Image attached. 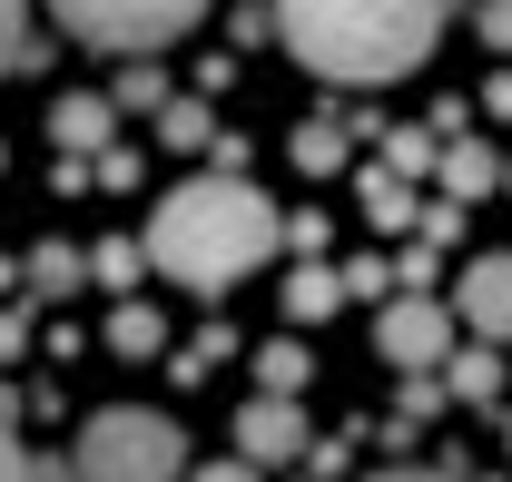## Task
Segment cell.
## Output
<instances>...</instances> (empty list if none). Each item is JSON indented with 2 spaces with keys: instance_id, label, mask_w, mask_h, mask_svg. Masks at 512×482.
Instances as JSON below:
<instances>
[{
  "instance_id": "obj_1",
  "label": "cell",
  "mask_w": 512,
  "mask_h": 482,
  "mask_svg": "<svg viewBox=\"0 0 512 482\" xmlns=\"http://www.w3.org/2000/svg\"><path fill=\"white\" fill-rule=\"evenodd\" d=\"M444 10L453 0H276V40L335 89H384L434 60Z\"/></svg>"
},
{
  "instance_id": "obj_2",
  "label": "cell",
  "mask_w": 512,
  "mask_h": 482,
  "mask_svg": "<svg viewBox=\"0 0 512 482\" xmlns=\"http://www.w3.org/2000/svg\"><path fill=\"white\" fill-rule=\"evenodd\" d=\"M276 246H286V217H276L266 187H247V168H217V178L168 187L158 217H148V266L178 276V286H237Z\"/></svg>"
},
{
  "instance_id": "obj_3",
  "label": "cell",
  "mask_w": 512,
  "mask_h": 482,
  "mask_svg": "<svg viewBox=\"0 0 512 482\" xmlns=\"http://www.w3.org/2000/svg\"><path fill=\"white\" fill-rule=\"evenodd\" d=\"M178 473H188V433L158 404H109L69 443V482H178Z\"/></svg>"
},
{
  "instance_id": "obj_4",
  "label": "cell",
  "mask_w": 512,
  "mask_h": 482,
  "mask_svg": "<svg viewBox=\"0 0 512 482\" xmlns=\"http://www.w3.org/2000/svg\"><path fill=\"white\" fill-rule=\"evenodd\" d=\"M50 20L99 40V50H158V40L207 20V0H50Z\"/></svg>"
},
{
  "instance_id": "obj_5",
  "label": "cell",
  "mask_w": 512,
  "mask_h": 482,
  "mask_svg": "<svg viewBox=\"0 0 512 482\" xmlns=\"http://www.w3.org/2000/svg\"><path fill=\"white\" fill-rule=\"evenodd\" d=\"M375 355L394 364V374H434V364L453 355V305L444 296H394L375 315Z\"/></svg>"
},
{
  "instance_id": "obj_6",
  "label": "cell",
  "mask_w": 512,
  "mask_h": 482,
  "mask_svg": "<svg viewBox=\"0 0 512 482\" xmlns=\"http://www.w3.org/2000/svg\"><path fill=\"white\" fill-rule=\"evenodd\" d=\"M306 414H296V394H256L247 414H237V453H247L256 473H276V463H306Z\"/></svg>"
},
{
  "instance_id": "obj_7",
  "label": "cell",
  "mask_w": 512,
  "mask_h": 482,
  "mask_svg": "<svg viewBox=\"0 0 512 482\" xmlns=\"http://www.w3.org/2000/svg\"><path fill=\"white\" fill-rule=\"evenodd\" d=\"M453 325H473L483 345H503V335H512V256H473V266H463V286H453Z\"/></svg>"
},
{
  "instance_id": "obj_8",
  "label": "cell",
  "mask_w": 512,
  "mask_h": 482,
  "mask_svg": "<svg viewBox=\"0 0 512 482\" xmlns=\"http://www.w3.org/2000/svg\"><path fill=\"white\" fill-rule=\"evenodd\" d=\"M50 138H60V158H99V148L119 138V99H99V89H60V99H50Z\"/></svg>"
},
{
  "instance_id": "obj_9",
  "label": "cell",
  "mask_w": 512,
  "mask_h": 482,
  "mask_svg": "<svg viewBox=\"0 0 512 482\" xmlns=\"http://www.w3.org/2000/svg\"><path fill=\"white\" fill-rule=\"evenodd\" d=\"M434 178H444V197H463V207H473V197H493V187H503V158H493L483 138H444Z\"/></svg>"
},
{
  "instance_id": "obj_10",
  "label": "cell",
  "mask_w": 512,
  "mask_h": 482,
  "mask_svg": "<svg viewBox=\"0 0 512 482\" xmlns=\"http://www.w3.org/2000/svg\"><path fill=\"white\" fill-rule=\"evenodd\" d=\"M286 325H296V335H306V325H325V315H335V305H345V276H335V266H325V256H306V266H296V276H286Z\"/></svg>"
},
{
  "instance_id": "obj_11",
  "label": "cell",
  "mask_w": 512,
  "mask_h": 482,
  "mask_svg": "<svg viewBox=\"0 0 512 482\" xmlns=\"http://www.w3.org/2000/svg\"><path fill=\"white\" fill-rule=\"evenodd\" d=\"M365 227H375V237H404V227H424V207H414V178H394V168H365Z\"/></svg>"
},
{
  "instance_id": "obj_12",
  "label": "cell",
  "mask_w": 512,
  "mask_h": 482,
  "mask_svg": "<svg viewBox=\"0 0 512 482\" xmlns=\"http://www.w3.org/2000/svg\"><path fill=\"white\" fill-rule=\"evenodd\" d=\"M158 345H168V325H158V305H148V296H119V315H109V355L148 364Z\"/></svg>"
},
{
  "instance_id": "obj_13",
  "label": "cell",
  "mask_w": 512,
  "mask_h": 482,
  "mask_svg": "<svg viewBox=\"0 0 512 482\" xmlns=\"http://www.w3.org/2000/svg\"><path fill=\"white\" fill-rule=\"evenodd\" d=\"M286 158H296L306 178H335V168H345V128L335 119H296L286 128Z\"/></svg>"
},
{
  "instance_id": "obj_14",
  "label": "cell",
  "mask_w": 512,
  "mask_h": 482,
  "mask_svg": "<svg viewBox=\"0 0 512 482\" xmlns=\"http://www.w3.org/2000/svg\"><path fill=\"white\" fill-rule=\"evenodd\" d=\"M434 374H444V394H453V404H493V394H503V364L483 355V345H473V355H444Z\"/></svg>"
},
{
  "instance_id": "obj_15",
  "label": "cell",
  "mask_w": 512,
  "mask_h": 482,
  "mask_svg": "<svg viewBox=\"0 0 512 482\" xmlns=\"http://www.w3.org/2000/svg\"><path fill=\"white\" fill-rule=\"evenodd\" d=\"M20 286H30V305H50V296H79V246H40V256L20 266Z\"/></svg>"
},
{
  "instance_id": "obj_16",
  "label": "cell",
  "mask_w": 512,
  "mask_h": 482,
  "mask_svg": "<svg viewBox=\"0 0 512 482\" xmlns=\"http://www.w3.org/2000/svg\"><path fill=\"white\" fill-rule=\"evenodd\" d=\"M89 276L109 286V296H138V276H148V237H109L89 256Z\"/></svg>"
},
{
  "instance_id": "obj_17",
  "label": "cell",
  "mask_w": 512,
  "mask_h": 482,
  "mask_svg": "<svg viewBox=\"0 0 512 482\" xmlns=\"http://www.w3.org/2000/svg\"><path fill=\"white\" fill-rule=\"evenodd\" d=\"M434 158H444V128H434V119H424V128H384V168H394V178H424Z\"/></svg>"
},
{
  "instance_id": "obj_18",
  "label": "cell",
  "mask_w": 512,
  "mask_h": 482,
  "mask_svg": "<svg viewBox=\"0 0 512 482\" xmlns=\"http://www.w3.org/2000/svg\"><path fill=\"white\" fill-rule=\"evenodd\" d=\"M158 148H217L207 99H168V109H158Z\"/></svg>"
},
{
  "instance_id": "obj_19",
  "label": "cell",
  "mask_w": 512,
  "mask_h": 482,
  "mask_svg": "<svg viewBox=\"0 0 512 482\" xmlns=\"http://www.w3.org/2000/svg\"><path fill=\"white\" fill-rule=\"evenodd\" d=\"M256 384H266V394H296V384H306V345H296V335H276V345L256 355Z\"/></svg>"
},
{
  "instance_id": "obj_20",
  "label": "cell",
  "mask_w": 512,
  "mask_h": 482,
  "mask_svg": "<svg viewBox=\"0 0 512 482\" xmlns=\"http://www.w3.org/2000/svg\"><path fill=\"white\" fill-rule=\"evenodd\" d=\"M119 109H168V69H158V60H128L119 69Z\"/></svg>"
},
{
  "instance_id": "obj_21",
  "label": "cell",
  "mask_w": 512,
  "mask_h": 482,
  "mask_svg": "<svg viewBox=\"0 0 512 482\" xmlns=\"http://www.w3.org/2000/svg\"><path fill=\"white\" fill-rule=\"evenodd\" d=\"M227 355H237V335H227V325H207V335H197L188 355H178V384H207V374H217Z\"/></svg>"
},
{
  "instance_id": "obj_22",
  "label": "cell",
  "mask_w": 512,
  "mask_h": 482,
  "mask_svg": "<svg viewBox=\"0 0 512 482\" xmlns=\"http://www.w3.org/2000/svg\"><path fill=\"white\" fill-rule=\"evenodd\" d=\"M345 276V296H384L394 286V256H355V266H335Z\"/></svg>"
},
{
  "instance_id": "obj_23",
  "label": "cell",
  "mask_w": 512,
  "mask_h": 482,
  "mask_svg": "<svg viewBox=\"0 0 512 482\" xmlns=\"http://www.w3.org/2000/svg\"><path fill=\"white\" fill-rule=\"evenodd\" d=\"M434 256H444V246H434V237H414V246H404V256H394V276H404V286L424 296V286H434Z\"/></svg>"
},
{
  "instance_id": "obj_24",
  "label": "cell",
  "mask_w": 512,
  "mask_h": 482,
  "mask_svg": "<svg viewBox=\"0 0 512 482\" xmlns=\"http://www.w3.org/2000/svg\"><path fill=\"white\" fill-rule=\"evenodd\" d=\"M89 178H99V187H138V148H99Z\"/></svg>"
},
{
  "instance_id": "obj_25",
  "label": "cell",
  "mask_w": 512,
  "mask_h": 482,
  "mask_svg": "<svg viewBox=\"0 0 512 482\" xmlns=\"http://www.w3.org/2000/svg\"><path fill=\"white\" fill-rule=\"evenodd\" d=\"M473 30H483L493 50H512V0H473Z\"/></svg>"
},
{
  "instance_id": "obj_26",
  "label": "cell",
  "mask_w": 512,
  "mask_h": 482,
  "mask_svg": "<svg viewBox=\"0 0 512 482\" xmlns=\"http://www.w3.org/2000/svg\"><path fill=\"white\" fill-rule=\"evenodd\" d=\"M30 355V315H20V305H0V364H20Z\"/></svg>"
},
{
  "instance_id": "obj_27",
  "label": "cell",
  "mask_w": 512,
  "mask_h": 482,
  "mask_svg": "<svg viewBox=\"0 0 512 482\" xmlns=\"http://www.w3.org/2000/svg\"><path fill=\"white\" fill-rule=\"evenodd\" d=\"M20 20H30V0H0V69H20Z\"/></svg>"
},
{
  "instance_id": "obj_28",
  "label": "cell",
  "mask_w": 512,
  "mask_h": 482,
  "mask_svg": "<svg viewBox=\"0 0 512 482\" xmlns=\"http://www.w3.org/2000/svg\"><path fill=\"white\" fill-rule=\"evenodd\" d=\"M178 482H266V473H256L247 453H237V463H207V473H178Z\"/></svg>"
},
{
  "instance_id": "obj_29",
  "label": "cell",
  "mask_w": 512,
  "mask_h": 482,
  "mask_svg": "<svg viewBox=\"0 0 512 482\" xmlns=\"http://www.w3.org/2000/svg\"><path fill=\"white\" fill-rule=\"evenodd\" d=\"M0 482H30V453L10 443V423H0Z\"/></svg>"
},
{
  "instance_id": "obj_30",
  "label": "cell",
  "mask_w": 512,
  "mask_h": 482,
  "mask_svg": "<svg viewBox=\"0 0 512 482\" xmlns=\"http://www.w3.org/2000/svg\"><path fill=\"white\" fill-rule=\"evenodd\" d=\"M483 109H493V119H512V69L493 79V89H483Z\"/></svg>"
},
{
  "instance_id": "obj_31",
  "label": "cell",
  "mask_w": 512,
  "mask_h": 482,
  "mask_svg": "<svg viewBox=\"0 0 512 482\" xmlns=\"http://www.w3.org/2000/svg\"><path fill=\"white\" fill-rule=\"evenodd\" d=\"M375 482H453V473H375Z\"/></svg>"
},
{
  "instance_id": "obj_32",
  "label": "cell",
  "mask_w": 512,
  "mask_h": 482,
  "mask_svg": "<svg viewBox=\"0 0 512 482\" xmlns=\"http://www.w3.org/2000/svg\"><path fill=\"white\" fill-rule=\"evenodd\" d=\"M503 453H512V423H503Z\"/></svg>"
},
{
  "instance_id": "obj_33",
  "label": "cell",
  "mask_w": 512,
  "mask_h": 482,
  "mask_svg": "<svg viewBox=\"0 0 512 482\" xmlns=\"http://www.w3.org/2000/svg\"><path fill=\"white\" fill-rule=\"evenodd\" d=\"M503 187H512V158H503Z\"/></svg>"
},
{
  "instance_id": "obj_34",
  "label": "cell",
  "mask_w": 512,
  "mask_h": 482,
  "mask_svg": "<svg viewBox=\"0 0 512 482\" xmlns=\"http://www.w3.org/2000/svg\"><path fill=\"white\" fill-rule=\"evenodd\" d=\"M0 168H10V148H0Z\"/></svg>"
}]
</instances>
